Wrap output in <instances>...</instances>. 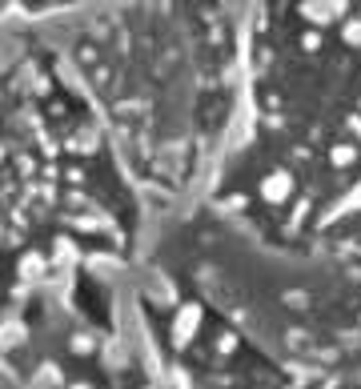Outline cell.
I'll use <instances>...</instances> for the list:
<instances>
[{
	"instance_id": "cell-1",
	"label": "cell",
	"mask_w": 361,
	"mask_h": 389,
	"mask_svg": "<svg viewBox=\"0 0 361 389\" xmlns=\"http://www.w3.org/2000/svg\"><path fill=\"white\" fill-rule=\"evenodd\" d=\"M57 53L129 177L157 193H185L205 173L245 100L229 0H116L85 12Z\"/></svg>"
},
{
	"instance_id": "cell-2",
	"label": "cell",
	"mask_w": 361,
	"mask_h": 389,
	"mask_svg": "<svg viewBox=\"0 0 361 389\" xmlns=\"http://www.w3.org/2000/svg\"><path fill=\"white\" fill-rule=\"evenodd\" d=\"M12 17H53L60 8H73V4H85V0H4Z\"/></svg>"
}]
</instances>
